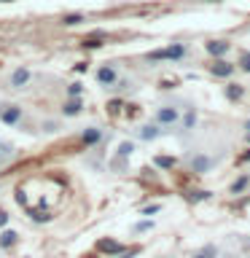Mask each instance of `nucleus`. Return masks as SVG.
Returning <instances> with one entry per match:
<instances>
[{"label": "nucleus", "mask_w": 250, "mask_h": 258, "mask_svg": "<svg viewBox=\"0 0 250 258\" xmlns=\"http://www.w3.org/2000/svg\"><path fill=\"white\" fill-rule=\"evenodd\" d=\"M197 124H199V110L191 102H185V108H180V124H177V129L180 132H191Z\"/></svg>", "instance_id": "nucleus-7"}, {"label": "nucleus", "mask_w": 250, "mask_h": 258, "mask_svg": "<svg viewBox=\"0 0 250 258\" xmlns=\"http://www.w3.org/2000/svg\"><path fill=\"white\" fill-rule=\"evenodd\" d=\"M213 167H215V159L207 156V153H191L189 156V169L194 175H207Z\"/></svg>", "instance_id": "nucleus-4"}, {"label": "nucleus", "mask_w": 250, "mask_h": 258, "mask_svg": "<svg viewBox=\"0 0 250 258\" xmlns=\"http://www.w3.org/2000/svg\"><path fill=\"white\" fill-rule=\"evenodd\" d=\"M0 3H8V0H0Z\"/></svg>", "instance_id": "nucleus-32"}, {"label": "nucleus", "mask_w": 250, "mask_h": 258, "mask_svg": "<svg viewBox=\"0 0 250 258\" xmlns=\"http://www.w3.org/2000/svg\"><path fill=\"white\" fill-rule=\"evenodd\" d=\"M24 118V108L16 102H0V121L6 126H19Z\"/></svg>", "instance_id": "nucleus-2"}, {"label": "nucleus", "mask_w": 250, "mask_h": 258, "mask_svg": "<svg viewBox=\"0 0 250 258\" xmlns=\"http://www.w3.org/2000/svg\"><path fill=\"white\" fill-rule=\"evenodd\" d=\"M234 73H237V64L229 62L223 56V59H213V64H210V76L213 78H221V81H229Z\"/></svg>", "instance_id": "nucleus-6"}, {"label": "nucleus", "mask_w": 250, "mask_h": 258, "mask_svg": "<svg viewBox=\"0 0 250 258\" xmlns=\"http://www.w3.org/2000/svg\"><path fill=\"white\" fill-rule=\"evenodd\" d=\"M84 113V97H65L62 102V116L65 118H76Z\"/></svg>", "instance_id": "nucleus-9"}, {"label": "nucleus", "mask_w": 250, "mask_h": 258, "mask_svg": "<svg viewBox=\"0 0 250 258\" xmlns=\"http://www.w3.org/2000/svg\"><path fill=\"white\" fill-rule=\"evenodd\" d=\"M11 151V145H6V143H0V159H3V153Z\"/></svg>", "instance_id": "nucleus-29"}, {"label": "nucleus", "mask_w": 250, "mask_h": 258, "mask_svg": "<svg viewBox=\"0 0 250 258\" xmlns=\"http://www.w3.org/2000/svg\"><path fill=\"white\" fill-rule=\"evenodd\" d=\"M40 129H43L46 135H54V132H59V124L51 121V118H46V121H40Z\"/></svg>", "instance_id": "nucleus-22"}, {"label": "nucleus", "mask_w": 250, "mask_h": 258, "mask_svg": "<svg viewBox=\"0 0 250 258\" xmlns=\"http://www.w3.org/2000/svg\"><path fill=\"white\" fill-rule=\"evenodd\" d=\"M175 164H177L175 156H156V167H161V169H172Z\"/></svg>", "instance_id": "nucleus-20"}, {"label": "nucleus", "mask_w": 250, "mask_h": 258, "mask_svg": "<svg viewBox=\"0 0 250 258\" xmlns=\"http://www.w3.org/2000/svg\"><path fill=\"white\" fill-rule=\"evenodd\" d=\"M132 153H135V143L124 140V143L118 145V153H116V156H118V159H129V156H132Z\"/></svg>", "instance_id": "nucleus-19"}, {"label": "nucleus", "mask_w": 250, "mask_h": 258, "mask_svg": "<svg viewBox=\"0 0 250 258\" xmlns=\"http://www.w3.org/2000/svg\"><path fill=\"white\" fill-rule=\"evenodd\" d=\"M237 70L250 73V51H247V48H242L239 56H237Z\"/></svg>", "instance_id": "nucleus-18"}, {"label": "nucleus", "mask_w": 250, "mask_h": 258, "mask_svg": "<svg viewBox=\"0 0 250 258\" xmlns=\"http://www.w3.org/2000/svg\"><path fill=\"white\" fill-rule=\"evenodd\" d=\"M6 226H8V213H6V210H0V229H6Z\"/></svg>", "instance_id": "nucleus-28"}, {"label": "nucleus", "mask_w": 250, "mask_h": 258, "mask_svg": "<svg viewBox=\"0 0 250 258\" xmlns=\"http://www.w3.org/2000/svg\"><path fill=\"white\" fill-rule=\"evenodd\" d=\"M207 3H215V0H207Z\"/></svg>", "instance_id": "nucleus-31"}, {"label": "nucleus", "mask_w": 250, "mask_h": 258, "mask_svg": "<svg viewBox=\"0 0 250 258\" xmlns=\"http://www.w3.org/2000/svg\"><path fill=\"white\" fill-rule=\"evenodd\" d=\"M94 78H97V84H100V86L110 89V86H113V84H116V81L121 78V76H118V68H116V64L105 62V64H100V68H97Z\"/></svg>", "instance_id": "nucleus-5"}, {"label": "nucleus", "mask_w": 250, "mask_h": 258, "mask_svg": "<svg viewBox=\"0 0 250 258\" xmlns=\"http://www.w3.org/2000/svg\"><path fill=\"white\" fill-rule=\"evenodd\" d=\"M159 210H161V205H151V207H143V215H148V218H151V215H156Z\"/></svg>", "instance_id": "nucleus-26"}, {"label": "nucleus", "mask_w": 250, "mask_h": 258, "mask_svg": "<svg viewBox=\"0 0 250 258\" xmlns=\"http://www.w3.org/2000/svg\"><path fill=\"white\" fill-rule=\"evenodd\" d=\"M205 51L213 56V59H223V56L231 51V43H229V40H207Z\"/></svg>", "instance_id": "nucleus-10"}, {"label": "nucleus", "mask_w": 250, "mask_h": 258, "mask_svg": "<svg viewBox=\"0 0 250 258\" xmlns=\"http://www.w3.org/2000/svg\"><path fill=\"white\" fill-rule=\"evenodd\" d=\"M194 258H218V247H213V245H207V247H202Z\"/></svg>", "instance_id": "nucleus-23"}, {"label": "nucleus", "mask_w": 250, "mask_h": 258, "mask_svg": "<svg viewBox=\"0 0 250 258\" xmlns=\"http://www.w3.org/2000/svg\"><path fill=\"white\" fill-rule=\"evenodd\" d=\"M81 22H86V14H81V11L65 14V16H62V24H65V27H78Z\"/></svg>", "instance_id": "nucleus-16"}, {"label": "nucleus", "mask_w": 250, "mask_h": 258, "mask_svg": "<svg viewBox=\"0 0 250 258\" xmlns=\"http://www.w3.org/2000/svg\"><path fill=\"white\" fill-rule=\"evenodd\" d=\"M153 121H156L159 126H164L167 132H175L177 124H180V108H177L175 102L159 105V108L153 110Z\"/></svg>", "instance_id": "nucleus-1"}, {"label": "nucleus", "mask_w": 250, "mask_h": 258, "mask_svg": "<svg viewBox=\"0 0 250 258\" xmlns=\"http://www.w3.org/2000/svg\"><path fill=\"white\" fill-rule=\"evenodd\" d=\"M84 46H86V48H100V46H102V40H100V35H94V38L84 40Z\"/></svg>", "instance_id": "nucleus-25"}, {"label": "nucleus", "mask_w": 250, "mask_h": 258, "mask_svg": "<svg viewBox=\"0 0 250 258\" xmlns=\"http://www.w3.org/2000/svg\"><path fill=\"white\" fill-rule=\"evenodd\" d=\"M16 242H19V231H14V229L0 231V250H11Z\"/></svg>", "instance_id": "nucleus-15"}, {"label": "nucleus", "mask_w": 250, "mask_h": 258, "mask_svg": "<svg viewBox=\"0 0 250 258\" xmlns=\"http://www.w3.org/2000/svg\"><path fill=\"white\" fill-rule=\"evenodd\" d=\"M68 97H84V84H81V81H73L68 86Z\"/></svg>", "instance_id": "nucleus-21"}, {"label": "nucleus", "mask_w": 250, "mask_h": 258, "mask_svg": "<svg viewBox=\"0 0 250 258\" xmlns=\"http://www.w3.org/2000/svg\"><path fill=\"white\" fill-rule=\"evenodd\" d=\"M161 135H167V129L159 126L156 121H148V124H140L135 129V137H137V140H143V143H153V140H159Z\"/></svg>", "instance_id": "nucleus-3"}, {"label": "nucleus", "mask_w": 250, "mask_h": 258, "mask_svg": "<svg viewBox=\"0 0 250 258\" xmlns=\"http://www.w3.org/2000/svg\"><path fill=\"white\" fill-rule=\"evenodd\" d=\"M97 250L105 253V255H118V253H124V245L116 242V239H100L97 242Z\"/></svg>", "instance_id": "nucleus-14"}, {"label": "nucleus", "mask_w": 250, "mask_h": 258, "mask_svg": "<svg viewBox=\"0 0 250 258\" xmlns=\"http://www.w3.org/2000/svg\"><path fill=\"white\" fill-rule=\"evenodd\" d=\"M151 229H153V221H140V223L135 226V231H137V234H143V231H151Z\"/></svg>", "instance_id": "nucleus-24"}, {"label": "nucleus", "mask_w": 250, "mask_h": 258, "mask_svg": "<svg viewBox=\"0 0 250 258\" xmlns=\"http://www.w3.org/2000/svg\"><path fill=\"white\" fill-rule=\"evenodd\" d=\"M32 81V70L30 68H16L11 76H8V86L16 89V92H22V89H27Z\"/></svg>", "instance_id": "nucleus-8"}, {"label": "nucleus", "mask_w": 250, "mask_h": 258, "mask_svg": "<svg viewBox=\"0 0 250 258\" xmlns=\"http://www.w3.org/2000/svg\"><path fill=\"white\" fill-rule=\"evenodd\" d=\"M137 253V247H132V250H124V253H118V255H110V258H132Z\"/></svg>", "instance_id": "nucleus-27"}, {"label": "nucleus", "mask_w": 250, "mask_h": 258, "mask_svg": "<svg viewBox=\"0 0 250 258\" xmlns=\"http://www.w3.org/2000/svg\"><path fill=\"white\" fill-rule=\"evenodd\" d=\"M245 140H247V143H250V118H247V121H245Z\"/></svg>", "instance_id": "nucleus-30"}, {"label": "nucleus", "mask_w": 250, "mask_h": 258, "mask_svg": "<svg viewBox=\"0 0 250 258\" xmlns=\"http://www.w3.org/2000/svg\"><path fill=\"white\" fill-rule=\"evenodd\" d=\"M161 51H164V62H180V59H185L189 48H185V43H169Z\"/></svg>", "instance_id": "nucleus-11"}, {"label": "nucleus", "mask_w": 250, "mask_h": 258, "mask_svg": "<svg viewBox=\"0 0 250 258\" xmlns=\"http://www.w3.org/2000/svg\"><path fill=\"white\" fill-rule=\"evenodd\" d=\"M223 97L229 102H242V100H245V86H242V84H226L223 86Z\"/></svg>", "instance_id": "nucleus-13"}, {"label": "nucleus", "mask_w": 250, "mask_h": 258, "mask_svg": "<svg viewBox=\"0 0 250 258\" xmlns=\"http://www.w3.org/2000/svg\"><path fill=\"white\" fill-rule=\"evenodd\" d=\"M247 185H250V175H239L237 180H234V183L229 185V191L234 194V197H237V194H242V191L247 188Z\"/></svg>", "instance_id": "nucleus-17"}, {"label": "nucleus", "mask_w": 250, "mask_h": 258, "mask_svg": "<svg viewBox=\"0 0 250 258\" xmlns=\"http://www.w3.org/2000/svg\"><path fill=\"white\" fill-rule=\"evenodd\" d=\"M81 143H84L86 148L100 145V143H102V129H100V126H86L84 132H81Z\"/></svg>", "instance_id": "nucleus-12"}]
</instances>
